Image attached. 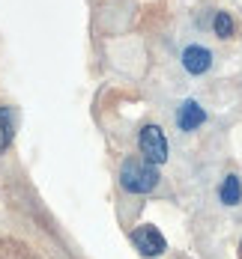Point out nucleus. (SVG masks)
Instances as JSON below:
<instances>
[{
	"mask_svg": "<svg viewBox=\"0 0 242 259\" xmlns=\"http://www.w3.org/2000/svg\"><path fill=\"white\" fill-rule=\"evenodd\" d=\"M120 182H123V188L132 191V194H150V191L159 185V170H156V164H150V161L129 158V161L123 164V170H120Z\"/></svg>",
	"mask_w": 242,
	"mask_h": 259,
	"instance_id": "obj_1",
	"label": "nucleus"
},
{
	"mask_svg": "<svg viewBox=\"0 0 242 259\" xmlns=\"http://www.w3.org/2000/svg\"><path fill=\"white\" fill-rule=\"evenodd\" d=\"M141 155L150 164H164L167 161V137L159 125H144L141 131Z\"/></svg>",
	"mask_w": 242,
	"mask_h": 259,
	"instance_id": "obj_2",
	"label": "nucleus"
},
{
	"mask_svg": "<svg viewBox=\"0 0 242 259\" xmlns=\"http://www.w3.org/2000/svg\"><path fill=\"white\" fill-rule=\"evenodd\" d=\"M132 241L144 256H159V253H164V247H167L156 227H141V230H134Z\"/></svg>",
	"mask_w": 242,
	"mask_h": 259,
	"instance_id": "obj_3",
	"label": "nucleus"
},
{
	"mask_svg": "<svg viewBox=\"0 0 242 259\" xmlns=\"http://www.w3.org/2000/svg\"><path fill=\"white\" fill-rule=\"evenodd\" d=\"M203 122H206V110L197 102L188 99V102L180 104V110H177V125L183 131H194L197 125H203Z\"/></svg>",
	"mask_w": 242,
	"mask_h": 259,
	"instance_id": "obj_4",
	"label": "nucleus"
},
{
	"mask_svg": "<svg viewBox=\"0 0 242 259\" xmlns=\"http://www.w3.org/2000/svg\"><path fill=\"white\" fill-rule=\"evenodd\" d=\"M183 66L191 75H203L213 66V54L206 51V48H200V45H188L186 51H183Z\"/></svg>",
	"mask_w": 242,
	"mask_h": 259,
	"instance_id": "obj_5",
	"label": "nucleus"
},
{
	"mask_svg": "<svg viewBox=\"0 0 242 259\" xmlns=\"http://www.w3.org/2000/svg\"><path fill=\"white\" fill-rule=\"evenodd\" d=\"M221 203H227V206H236L242 200V185H239V179L236 176H227V179L221 182Z\"/></svg>",
	"mask_w": 242,
	"mask_h": 259,
	"instance_id": "obj_6",
	"label": "nucleus"
},
{
	"mask_svg": "<svg viewBox=\"0 0 242 259\" xmlns=\"http://www.w3.org/2000/svg\"><path fill=\"white\" fill-rule=\"evenodd\" d=\"M213 30H215V36H218V39H230V36H233V18H230L227 12H215Z\"/></svg>",
	"mask_w": 242,
	"mask_h": 259,
	"instance_id": "obj_7",
	"label": "nucleus"
},
{
	"mask_svg": "<svg viewBox=\"0 0 242 259\" xmlns=\"http://www.w3.org/2000/svg\"><path fill=\"white\" fill-rule=\"evenodd\" d=\"M9 140H12V113L9 107H0V152L9 146Z\"/></svg>",
	"mask_w": 242,
	"mask_h": 259,
	"instance_id": "obj_8",
	"label": "nucleus"
}]
</instances>
